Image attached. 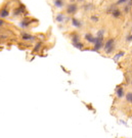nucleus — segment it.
<instances>
[{"mask_svg": "<svg viewBox=\"0 0 132 138\" xmlns=\"http://www.w3.org/2000/svg\"><path fill=\"white\" fill-rule=\"evenodd\" d=\"M65 35H67V37L69 38V40L71 41V43L73 44L74 47L78 48V49H81V50H84L87 46L86 44L84 43L83 39H82V36L81 34L78 32V31H71L69 33H65Z\"/></svg>", "mask_w": 132, "mask_h": 138, "instance_id": "1", "label": "nucleus"}, {"mask_svg": "<svg viewBox=\"0 0 132 138\" xmlns=\"http://www.w3.org/2000/svg\"><path fill=\"white\" fill-rule=\"evenodd\" d=\"M116 48H117V39L115 37H108L103 42L101 51L102 54L104 55H112L116 53Z\"/></svg>", "mask_w": 132, "mask_h": 138, "instance_id": "2", "label": "nucleus"}, {"mask_svg": "<svg viewBox=\"0 0 132 138\" xmlns=\"http://www.w3.org/2000/svg\"><path fill=\"white\" fill-rule=\"evenodd\" d=\"M39 24V21L33 17H29V16H26L24 18H22L20 20V27L21 29L23 30H28V29H31V28H35L37 27V25Z\"/></svg>", "mask_w": 132, "mask_h": 138, "instance_id": "3", "label": "nucleus"}, {"mask_svg": "<svg viewBox=\"0 0 132 138\" xmlns=\"http://www.w3.org/2000/svg\"><path fill=\"white\" fill-rule=\"evenodd\" d=\"M53 12V21L55 24H57L59 27L61 26H68V22L70 17H68L63 12V10H58V11H52Z\"/></svg>", "mask_w": 132, "mask_h": 138, "instance_id": "4", "label": "nucleus"}, {"mask_svg": "<svg viewBox=\"0 0 132 138\" xmlns=\"http://www.w3.org/2000/svg\"><path fill=\"white\" fill-rule=\"evenodd\" d=\"M68 26L73 28V30H75V31H80V30L83 31L86 27V24L84 23V21H82L81 19H79L75 16V17H70Z\"/></svg>", "mask_w": 132, "mask_h": 138, "instance_id": "5", "label": "nucleus"}, {"mask_svg": "<svg viewBox=\"0 0 132 138\" xmlns=\"http://www.w3.org/2000/svg\"><path fill=\"white\" fill-rule=\"evenodd\" d=\"M63 12L67 15L68 17H75L79 11H80V5L76 2H73V3H67L63 7Z\"/></svg>", "mask_w": 132, "mask_h": 138, "instance_id": "6", "label": "nucleus"}, {"mask_svg": "<svg viewBox=\"0 0 132 138\" xmlns=\"http://www.w3.org/2000/svg\"><path fill=\"white\" fill-rule=\"evenodd\" d=\"M20 38L25 43H32V42H35L38 37L36 35H34L33 33H30L26 30H22L20 32Z\"/></svg>", "mask_w": 132, "mask_h": 138, "instance_id": "7", "label": "nucleus"}, {"mask_svg": "<svg viewBox=\"0 0 132 138\" xmlns=\"http://www.w3.org/2000/svg\"><path fill=\"white\" fill-rule=\"evenodd\" d=\"M87 18H88V22H89L91 25H93V26L99 25V24H100V22H101V20H102L101 16H100L99 13H97V11H95V12H92V13L88 15V16H87Z\"/></svg>", "mask_w": 132, "mask_h": 138, "instance_id": "8", "label": "nucleus"}, {"mask_svg": "<svg viewBox=\"0 0 132 138\" xmlns=\"http://www.w3.org/2000/svg\"><path fill=\"white\" fill-rule=\"evenodd\" d=\"M126 88H125V86L124 85H119V86H117V88H116V90H115V97H116V99L117 100H122V99H124V97H125V94H126Z\"/></svg>", "mask_w": 132, "mask_h": 138, "instance_id": "9", "label": "nucleus"}, {"mask_svg": "<svg viewBox=\"0 0 132 138\" xmlns=\"http://www.w3.org/2000/svg\"><path fill=\"white\" fill-rule=\"evenodd\" d=\"M131 0H116V1H114V3L118 6V7H122V6H124L125 4H127L128 2H130Z\"/></svg>", "mask_w": 132, "mask_h": 138, "instance_id": "10", "label": "nucleus"}, {"mask_svg": "<svg viewBox=\"0 0 132 138\" xmlns=\"http://www.w3.org/2000/svg\"><path fill=\"white\" fill-rule=\"evenodd\" d=\"M87 1H88V0H76V3H78L79 5H82L85 2H87Z\"/></svg>", "mask_w": 132, "mask_h": 138, "instance_id": "11", "label": "nucleus"}, {"mask_svg": "<svg viewBox=\"0 0 132 138\" xmlns=\"http://www.w3.org/2000/svg\"><path fill=\"white\" fill-rule=\"evenodd\" d=\"M89 1H92V2H94L95 4H97V2H101L102 0H89Z\"/></svg>", "mask_w": 132, "mask_h": 138, "instance_id": "12", "label": "nucleus"}]
</instances>
